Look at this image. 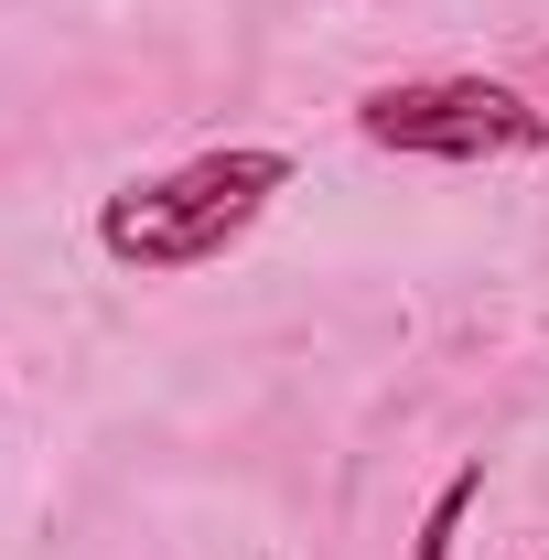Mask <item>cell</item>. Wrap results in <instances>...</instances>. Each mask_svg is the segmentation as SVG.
Masks as SVG:
<instances>
[{
	"label": "cell",
	"mask_w": 549,
	"mask_h": 560,
	"mask_svg": "<svg viewBox=\"0 0 549 560\" xmlns=\"http://www.w3.org/2000/svg\"><path fill=\"white\" fill-rule=\"evenodd\" d=\"M291 151L270 140H226V151H195V162H173V173H140L119 184L108 206H97V259L108 270H140V280H173V270H206L226 259L259 215L291 195Z\"/></svg>",
	"instance_id": "6da1fadb"
},
{
	"label": "cell",
	"mask_w": 549,
	"mask_h": 560,
	"mask_svg": "<svg viewBox=\"0 0 549 560\" xmlns=\"http://www.w3.org/2000/svg\"><path fill=\"white\" fill-rule=\"evenodd\" d=\"M355 140L399 162H528L549 151V108L506 75H388L355 97Z\"/></svg>",
	"instance_id": "7a4b0ae2"
},
{
	"label": "cell",
	"mask_w": 549,
	"mask_h": 560,
	"mask_svg": "<svg viewBox=\"0 0 549 560\" xmlns=\"http://www.w3.org/2000/svg\"><path fill=\"white\" fill-rule=\"evenodd\" d=\"M475 495H484V453L442 475V495L420 506V539H410V560H453V539H464V517H475Z\"/></svg>",
	"instance_id": "3957f363"
},
{
	"label": "cell",
	"mask_w": 549,
	"mask_h": 560,
	"mask_svg": "<svg viewBox=\"0 0 549 560\" xmlns=\"http://www.w3.org/2000/svg\"><path fill=\"white\" fill-rule=\"evenodd\" d=\"M539 560H549V550H539Z\"/></svg>",
	"instance_id": "277c9868"
}]
</instances>
